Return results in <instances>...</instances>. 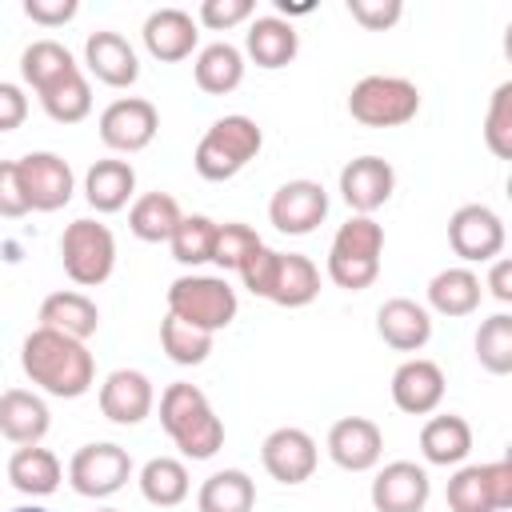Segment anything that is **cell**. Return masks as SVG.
I'll return each mask as SVG.
<instances>
[{
    "instance_id": "obj_1",
    "label": "cell",
    "mask_w": 512,
    "mask_h": 512,
    "mask_svg": "<svg viewBox=\"0 0 512 512\" xmlns=\"http://www.w3.org/2000/svg\"><path fill=\"white\" fill-rule=\"evenodd\" d=\"M20 368L40 392L56 400H76L96 384V360L88 344L40 324L20 344Z\"/></svg>"
},
{
    "instance_id": "obj_2",
    "label": "cell",
    "mask_w": 512,
    "mask_h": 512,
    "mask_svg": "<svg viewBox=\"0 0 512 512\" xmlns=\"http://www.w3.org/2000/svg\"><path fill=\"white\" fill-rule=\"evenodd\" d=\"M160 424L168 440L188 456V460H212L224 448V420L212 412L208 396L196 384H168L160 396Z\"/></svg>"
},
{
    "instance_id": "obj_3",
    "label": "cell",
    "mask_w": 512,
    "mask_h": 512,
    "mask_svg": "<svg viewBox=\"0 0 512 512\" xmlns=\"http://www.w3.org/2000/svg\"><path fill=\"white\" fill-rule=\"evenodd\" d=\"M384 256V228L372 216H348L328 248V280L344 292H364L380 276Z\"/></svg>"
},
{
    "instance_id": "obj_4",
    "label": "cell",
    "mask_w": 512,
    "mask_h": 512,
    "mask_svg": "<svg viewBox=\"0 0 512 512\" xmlns=\"http://www.w3.org/2000/svg\"><path fill=\"white\" fill-rule=\"evenodd\" d=\"M260 144H264V132H260V124L252 116H240V112L236 116H220L200 136V144L192 152V164H196V172L204 180L220 184V180H232L236 172H244L256 160Z\"/></svg>"
},
{
    "instance_id": "obj_5",
    "label": "cell",
    "mask_w": 512,
    "mask_h": 512,
    "mask_svg": "<svg viewBox=\"0 0 512 512\" xmlns=\"http://www.w3.org/2000/svg\"><path fill=\"white\" fill-rule=\"evenodd\" d=\"M236 288L224 276H180L168 284V316L200 328V332H220L236 320Z\"/></svg>"
},
{
    "instance_id": "obj_6",
    "label": "cell",
    "mask_w": 512,
    "mask_h": 512,
    "mask_svg": "<svg viewBox=\"0 0 512 512\" xmlns=\"http://www.w3.org/2000/svg\"><path fill=\"white\" fill-rule=\"evenodd\" d=\"M420 112V88L404 76H364L348 92V116L364 128H400L416 120Z\"/></svg>"
},
{
    "instance_id": "obj_7",
    "label": "cell",
    "mask_w": 512,
    "mask_h": 512,
    "mask_svg": "<svg viewBox=\"0 0 512 512\" xmlns=\"http://www.w3.org/2000/svg\"><path fill=\"white\" fill-rule=\"evenodd\" d=\"M60 264H64L72 284L100 288L116 268V236H112V228L92 220V216L72 220L64 228V236H60Z\"/></svg>"
},
{
    "instance_id": "obj_8",
    "label": "cell",
    "mask_w": 512,
    "mask_h": 512,
    "mask_svg": "<svg viewBox=\"0 0 512 512\" xmlns=\"http://www.w3.org/2000/svg\"><path fill=\"white\" fill-rule=\"evenodd\" d=\"M128 480H132V456H128V448H120V444H112V440L84 444V448H76L72 460H68V484H72L76 496L108 500V496H116Z\"/></svg>"
},
{
    "instance_id": "obj_9",
    "label": "cell",
    "mask_w": 512,
    "mask_h": 512,
    "mask_svg": "<svg viewBox=\"0 0 512 512\" xmlns=\"http://www.w3.org/2000/svg\"><path fill=\"white\" fill-rule=\"evenodd\" d=\"M452 512H504L512 508V460L464 464L444 488Z\"/></svg>"
},
{
    "instance_id": "obj_10",
    "label": "cell",
    "mask_w": 512,
    "mask_h": 512,
    "mask_svg": "<svg viewBox=\"0 0 512 512\" xmlns=\"http://www.w3.org/2000/svg\"><path fill=\"white\" fill-rule=\"evenodd\" d=\"M504 220L488 204H464L448 220V244L464 264H492L504 252Z\"/></svg>"
},
{
    "instance_id": "obj_11",
    "label": "cell",
    "mask_w": 512,
    "mask_h": 512,
    "mask_svg": "<svg viewBox=\"0 0 512 512\" xmlns=\"http://www.w3.org/2000/svg\"><path fill=\"white\" fill-rule=\"evenodd\" d=\"M100 140L112 152H144L160 132V112L144 96H120L100 112Z\"/></svg>"
},
{
    "instance_id": "obj_12",
    "label": "cell",
    "mask_w": 512,
    "mask_h": 512,
    "mask_svg": "<svg viewBox=\"0 0 512 512\" xmlns=\"http://www.w3.org/2000/svg\"><path fill=\"white\" fill-rule=\"evenodd\" d=\"M328 216V192L316 180H288L268 200V220L284 236H308Z\"/></svg>"
},
{
    "instance_id": "obj_13",
    "label": "cell",
    "mask_w": 512,
    "mask_h": 512,
    "mask_svg": "<svg viewBox=\"0 0 512 512\" xmlns=\"http://www.w3.org/2000/svg\"><path fill=\"white\" fill-rule=\"evenodd\" d=\"M16 164H20V184H24V196H28L32 212H60L72 200L76 176H72L64 156H56V152H28Z\"/></svg>"
},
{
    "instance_id": "obj_14",
    "label": "cell",
    "mask_w": 512,
    "mask_h": 512,
    "mask_svg": "<svg viewBox=\"0 0 512 512\" xmlns=\"http://www.w3.org/2000/svg\"><path fill=\"white\" fill-rule=\"evenodd\" d=\"M260 464H264V472L276 480V484H304V480H312V472H316V464H320V448H316V440L304 432V428H276V432H268L264 436V444H260Z\"/></svg>"
},
{
    "instance_id": "obj_15",
    "label": "cell",
    "mask_w": 512,
    "mask_h": 512,
    "mask_svg": "<svg viewBox=\"0 0 512 512\" xmlns=\"http://www.w3.org/2000/svg\"><path fill=\"white\" fill-rule=\"evenodd\" d=\"M396 192V172L384 156H356L340 168V196L356 216H372Z\"/></svg>"
},
{
    "instance_id": "obj_16",
    "label": "cell",
    "mask_w": 512,
    "mask_h": 512,
    "mask_svg": "<svg viewBox=\"0 0 512 512\" xmlns=\"http://www.w3.org/2000/svg\"><path fill=\"white\" fill-rule=\"evenodd\" d=\"M328 456L344 472H368L384 456V432L368 416H340L328 428Z\"/></svg>"
},
{
    "instance_id": "obj_17",
    "label": "cell",
    "mask_w": 512,
    "mask_h": 512,
    "mask_svg": "<svg viewBox=\"0 0 512 512\" xmlns=\"http://www.w3.org/2000/svg\"><path fill=\"white\" fill-rule=\"evenodd\" d=\"M432 496V480L416 460H392L372 480L376 512H424Z\"/></svg>"
},
{
    "instance_id": "obj_18",
    "label": "cell",
    "mask_w": 512,
    "mask_h": 512,
    "mask_svg": "<svg viewBox=\"0 0 512 512\" xmlns=\"http://www.w3.org/2000/svg\"><path fill=\"white\" fill-rule=\"evenodd\" d=\"M152 404H156V388L140 368H116L100 384V412L120 428H132L144 416H152Z\"/></svg>"
},
{
    "instance_id": "obj_19",
    "label": "cell",
    "mask_w": 512,
    "mask_h": 512,
    "mask_svg": "<svg viewBox=\"0 0 512 512\" xmlns=\"http://www.w3.org/2000/svg\"><path fill=\"white\" fill-rule=\"evenodd\" d=\"M444 400V372L436 360L412 356L392 372V404L408 416H432Z\"/></svg>"
},
{
    "instance_id": "obj_20",
    "label": "cell",
    "mask_w": 512,
    "mask_h": 512,
    "mask_svg": "<svg viewBox=\"0 0 512 512\" xmlns=\"http://www.w3.org/2000/svg\"><path fill=\"white\" fill-rule=\"evenodd\" d=\"M140 36H144L148 56L160 60V64H176V60L192 56V48H196V40H200L196 20H192V12H184V8H156V12H148Z\"/></svg>"
},
{
    "instance_id": "obj_21",
    "label": "cell",
    "mask_w": 512,
    "mask_h": 512,
    "mask_svg": "<svg viewBox=\"0 0 512 512\" xmlns=\"http://www.w3.org/2000/svg\"><path fill=\"white\" fill-rule=\"evenodd\" d=\"M84 64H88V72H92L100 84H108V88H132V84L140 80L136 48H132L120 32H108V28L92 32V36L84 40Z\"/></svg>"
},
{
    "instance_id": "obj_22",
    "label": "cell",
    "mask_w": 512,
    "mask_h": 512,
    "mask_svg": "<svg viewBox=\"0 0 512 512\" xmlns=\"http://www.w3.org/2000/svg\"><path fill=\"white\" fill-rule=\"evenodd\" d=\"M376 332L396 352H420L432 340V312L408 296H392L376 312Z\"/></svg>"
},
{
    "instance_id": "obj_23",
    "label": "cell",
    "mask_w": 512,
    "mask_h": 512,
    "mask_svg": "<svg viewBox=\"0 0 512 512\" xmlns=\"http://www.w3.org/2000/svg\"><path fill=\"white\" fill-rule=\"evenodd\" d=\"M52 428V412L48 404L28 392V388H8L0 392V436L12 444H40Z\"/></svg>"
},
{
    "instance_id": "obj_24",
    "label": "cell",
    "mask_w": 512,
    "mask_h": 512,
    "mask_svg": "<svg viewBox=\"0 0 512 512\" xmlns=\"http://www.w3.org/2000/svg\"><path fill=\"white\" fill-rule=\"evenodd\" d=\"M244 52H248V60H252L256 68L276 72V68H288V64L296 60L300 36H296L292 20H284V16H256V20L248 24Z\"/></svg>"
},
{
    "instance_id": "obj_25",
    "label": "cell",
    "mask_w": 512,
    "mask_h": 512,
    "mask_svg": "<svg viewBox=\"0 0 512 512\" xmlns=\"http://www.w3.org/2000/svg\"><path fill=\"white\" fill-rule=\"evenodd\" d=\"M316 296H320V268L300 252H276V268H272L264 300L280 308H304Z\"/></svg>"
},
{
    "instance_id": "obj_26",
    "label": "cell",
    "mask_w": 512,
    "mask_h": 512,
    "mask_svg": "<svg viewBox=\"0 0 512 512\" xmlns=\"http://www.w3.org/2000/svg\"><path fill=\"white\" fill-rule=\"evenodd\" d=\"M472 452V424L456 412H440L420 428V456L436 468H456Z\"/></svg>"
},
{
    "instance_id": "obj_27",
    "label": "cell",
    "mask_w": 512,
    "mask_h": 512,
    "mask_svg": "<svg viewBox=\"0 0 512 512\" xmlns=\"http://www.w3.org/2000/svg\"><path fill=\"white\" fill-rule=\"evenodd\" d=\"M40 328L64 332V336H72V340H88V336H96V328H100V308H96V300L84 296V292H72V288L52 292V296H44V304H40Z\"/></svg>"
},
{
    "instance_id": "obj_28",
    "label": "cell",
    "mask_w": 512,
    "mask_h": 512,
    "mask_svg": "<svg viewBox=\"0 0 512 512\" xmlns=\"http://www.w3.org/2000/svg\"><path fill=\"white\" fill-rule=\"evenodd\" d=\"M480 296H484V284L472 268L456 264V268H444L428 280V308L440 312V316H472L480 308Z\"/></svg>"
},
{
    "instance_id": "obj_29",
    "label": "cell",
    "mask_w": 512,
    "mask_h": 512,
    "mask_svg": "<svg viewBox=\"0 0 512 512\" xmlns=\"http://www.w3.org/2000/svg\"><path fill=\"white\" fill-rule=\"evenodd\" d=\"M8 480H12L16 492L40 500V496H52V492L60 488L64 468H60L56 452H48V448H40V444H24V448H16L12 460H8Z\"/></svg>"
},
{
    "instance_id": "obj_30",
    "label": "cell",
    "mask_w": 512,
    "mask_h": 512,
    "mask_svg": "<svg viewBox=\"0 0 512 512\" xmlns=\"http://www.w3.org/2000/svg\"><path fill=\"white\" fill-rule=\"evenodd\" d=\"M192 76H196V88L208 92V96H228L240 88L244 80V52L228 40H216L208 48L196 52V64H192Z\"/></svg>"
},
{
    "instance_id": "obj_31",
    "label": "cell",
    "mask_w": 512,
    "mask_h": 512,
    "mask_svg": "<svg viewBox=\"0 0 512 512\" xmlns=\"http://www.w3.org/2000/svg\"><path fill=\"white\" fill-rule=\"evenodd\" d=\"M136 192V168L128 160H96L84 176V200L96 212H120Z\"/></svg>"
},
{
    "instance_id": "obj_32",
    "label": "cell",
    "mask_w": 512,
    "mask_h": 512,
    "mask_svg": "<svg viewBox=\"0 0 512 512\" xmlns=\"http://www.w3.org/2000/svg\"><path fill=\"white\" fill-rule=\"evenodd\" d=\"M180 216L184 212H180V204H176L172 192H144L128 208V228L144 244H168V236L176 232Z\"/></svg>"
},
{
    "instance_id": "obj_33",
    "label": "cell",
    "mask_w": 512,
    "mask_h": 512,
    "mask_svg": "<svg viewBox=\"0 0 512 512\" xmlns=\"http://www.w3.org/2000/svg\"><path fill=\"white\" fill-rule=\"evenodd\" d=\"M140 496L148 500V504H156V508H176V504H184L188 500V488H192V480H188V468H184V460H176V456H152L144 468H140Z\"/></svg>"
},
{
    "instance_id": "obj_34",
    "label": "cell",
    "mask_w": 512,
    "mask_h": 512,
    "mask_svg": "<svg viewBox=\"0 0 512 512\" xmlns=\"http://www.w3.org/2000/svg\"><path fill=\"white\" fill-rule=\"evenodd\" d=\"M196 508L200 512H252L256 508V484L240 468L212 472L196 492Z\"/></svg>"
},
{
    "instance_id": "obj_35",
    "label": "cell",
    "mask_w": 512,
    "mask_h": 512,
    "mask_svg": "<svg viewBox=\"0 0 512 512\" xmlns=\"http://www.w3.org/2000/svg\"><path fill=\"white\" fill-rule=\"evenodd\" d=\"M80 64L72 60V52L60 44V40H32L24 52H20V76L24 84L40 96L44 88H52L56 80H64L68 72H76Z\"/></svg>"
},
{
    "instance_id": "obj_36",
    "label": "cell",
    "mask_w": 512,
    "mask_h": 512,
    "mask_svg": "<svg viewBox=\"0 0 512 512\" xmlns=\"http://www.w3.org/2000/svg\"><path fill=\"white\" fill-rule=\"evenodd\" d=\"M40 108L56 120V124H80L92 112V88L84 80V72H68L64 80H56L52 88L40 92Z\"/></svg>"
},
{
    "instance_id": "obj_37",
    "label": "cell",
    "mask_w": 512,
    "mask_h": 512,
    "mask_svg": "<svg viewBox=\"0 0 512 512\" xmlns=\"http://www.w3.org/2000/svg\"><path fill=\"white\" fill-rule=\"evenodd\" d=\"M212 240H216V220L212 216H180L176 232L168 236V248H172L176 264L196 268V264L212 260Z\"/></svg>"
},
{
    "instance_id": "obj_38",
    "label": "cell",
    "mask_w": 512,
    "mask_h": 512,
    "mask_svg": "<svg viewBox=\"0 0 512 512\" xmlns=\"http://www.w3.org/2000/svg\"><path fill=\"white\" fill-rule=\"evenodd\" d=\"M476 360L492 376L512 372V316L508 312H496L476 328Z\"/></svg>"
},
{
    "instance_id": "obj_39",
    "label": "cell",
    "mask_w": 512,
    "mask_h": 512,
    "mask_svg": "<svg viewBox=\"0 0 512 512\" xmlns=\"http://www.w3.org/2000/svg\"><path fill=\"white\" fill-rule=\"evenodd\" d=\"M160 348H164V356H168L172 364L192 368V364H204V360H208V352H212V332H200V328H192V324H184V320H176V316H164V320H160Z\"/></svg>"
},
{
    "instance_id": "obj_40",
    "label": "cell",
    "mask_w": 512,
    "mask_h": 512,
    "mask_svg": "<svg viewBox=\"0 0 512 512\" xmlns=\"http://www.w3.org/2000/svg\"><path fill=\"white\" fill-rule=\"evenodd\" d=\"M484 144L496 160H512V80H504L492 92V104L484 116Z\"/></svg>"
},
{
    "instance_id": "obj_41",
    "label": "cell",
    "mask_w": 512,
    "mask_h": 512,
    "mask_svg": "<svg viewBox=\"0 0 512 512\" xmlns=\"http://www.w3.org/2000/svg\"><path fill=\"white\" fill-rule=\"evenodd\" d=\"M264 240L256 236V228H248V224H240V220H228V224H216V240H212V260L208 264H216V268H240L244 264V256L252 252V248H260Z\"/></svg>"
},
{
    "instance_id": "obj_42",
    "label": "cell",
    "mask_w": 512,
    "mask_h": 512,
    "mask_svg": "<svg viewBox=\"0 0 512 512\" xmlns=\"http://www.w3.org/2000/svg\"><path fill=\"white\" fill-rule=\"evenodd\" d=\"M252 8H256L252 0H204L196 8V20L208 32H228V28L244 24V20H252Z\"/></svg>"
},
{
    "instance_id": "obj_43",
    "label": "cell",
    "mask_w": 512,
    "mask_h": 512,
    "mask_svg": "<svg viewBox=\"0 0 512 512\" xmlns=\"http://www.w3.org/2000/svg\"><path fill=\"white\" fill-rule=\"evenodd\" d=\"M348 16L364 32H388L404 16V4L400 0H348Z\"/></svg>"
},
{
    "instance_id": "obj_44",
    "label": "cell",
    "mask_w": 512,
    "mask_h": 512,
    "mask_svg": "<svg viewBox=\"0 0 512 512\" xmlns=\"http://www.w3.org/2000/svg\"><path fill=\"white\" fill-rule=\"evenodd\" d=\"M28 196H24V184H20V164L16 160H0V216L8 220H20L28 216Z\"/></svg>"
},
{
    "instance_id": "obj_45",
    "label": "cell",
    "mask_w": 512,
    "mask_h": 512,
    "mask_svg": "<svg viewBox=\"0 0 512 512\" xmlns=\"http://www.w3.org/2000/svg\"><path fill=\"white\" fill-rule=\"evenodd\" d=\"M272 268H276V248L260 244V248H252V252L244 256V264H240L236 272H240V280H244V288H248L252 296H264V292H268V280H272Z\"/></svg>"
},
{
    "instance_id": "obj_46",
    "label": "cell",
    "mask_w": 512,
    "mask_h": 512,
    "mask_svg": "<svg viewBox=\"0 0 512 512\" xmlns=\"http://www.w3.org/2000/svg\"><path fill=\"white\" fill-rule=\"evenodd\" d=\"M80 12L76 0H24V16L40 28H60Z\"/></svg>"
},
{
    "instance_id": "obj_47",
    "label": "cell",
    "mask_w": 512,
    "mask_h": 512,
    "mask_svg": "<svg viewBox=\"0 0 512 512\" xmlns=\"http://www.w3.org/2000/svg\"><path fill=\"white\" fill-rule=\"evenodd\" d=\"M28 116V96L20 84L0 80V132H16Z\"/></svg>"
},
{
    "instance_id": "obj_48",
    "label": "cell",
    "mask_w": 512,
    "mask_h": 512,
    "mask_svg": "<svg viewBox=\"0 0 512 512\" xmlns=\"http://www.w3.org/2000/svg\"><path fill=\"white\" fill-rule=\"evenodd\" d=\"M488 292L500 304H512V260L508 256H496L492 260V268H488Z\"/></svg>"
},
{
    "instance_id": "obj_49",
    "label": "cell",
    "mask_w": 512,
    "mask_h": 512,
    "mask_svg": "<svg viewBox=\"0 0 512 512\" xmlns=\"http://www.w3.org/2000/svg\"><path fill=\"white\" fill-rule=\"evenodd\" d=\"M12 512H48V508H40V504H20V508H12Z\"/></svg>"
},
{
    "instance_id": "obj_50",
    "label": "cell",
    "mask_w": 512,
    "mask_h": 512,
    "mask_svg": "<svg viewBox=\"0 0 512 512\" xmlns=\"http://www.w3.org/2000/svg\"><path fill=\"white\" fill-rule=\"evenodd\" d=\"M96 512H120V508H96Z\"/></svg>"
}]
</instances>
